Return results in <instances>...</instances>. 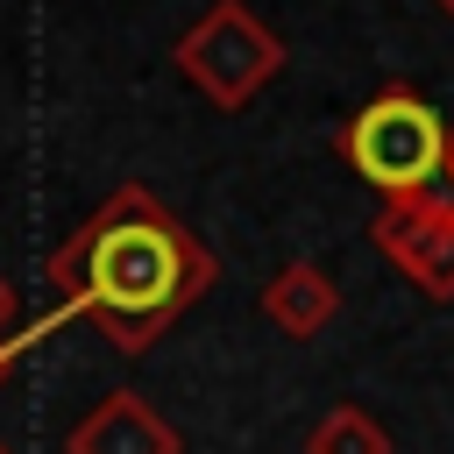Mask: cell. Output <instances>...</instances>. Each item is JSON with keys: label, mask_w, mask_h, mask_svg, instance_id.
Instances as JSON below:
<instances>
[{"label": "cell", "mask_w": 454, "mask_h": 454, "mask_svg": "<svg viewBox=\"0 0 454 454\" xmlns=\"http://www.w3.org/2000/svg\"><path fill=\"white\" fill-rule=\"evenodd\" d=\"M64 319H92L114 355H149L220 277L213 248L142 184H114L43 262Z\"/></svg>", "instance_id": "cell-1"}, {"label": "cell", "mask_w": 454, "mask_h": 454, "mask_svg": "<svg viewBox=\"0 0 454 454\" xmlns=\"http://www.w3.org/2000/svg\"><path fill=\"white\" fill-rule=\"evenodd\" d=\"M333 149H340V163H348L362 184H376L383 199H404V192H433V177H440L447 156H454V135H447L440 106H433L426 92L383 85L376 99H362V106L340 121Z\"/></svg>", "instance_id": "cell-2"}, {"label": "cell", "mask_w": 454, "mask_h": 454, "mask_svg": "<svg viewBox=\"0 0 454 454\" xmlns=\"http://www.w3.org/2000/svg\"><path fill=\"white\" fill-rule=\"evenodd\" d=\"M170 64H177V78H184L199 99H213L220 114H241V106L291 64V50H284V35H277L248 0H206L199 21L170 43Z\"/></svg>", "instance_id": "cell-3"}, {"label": "cell", "mask_w": 454, "mask_h": 454, "mask_svg": "<svg viewBox=\"0 0 454 454\" xmlns=\"http://www.w3.org/2000/svg\"><path fill=\"white\" fill-rule=\"evenodd\" d=\"M369 248L433 305H454V192H404L383 199L369 220Z\"/></svg>", "instance_id": "cell-4"}, {"label": "cell", "mask_w": 454, "mask_h": 454, "mask_svg": "<svg viewBox=\"0 0 454 454\" xmlns=\"http://www.w3.org/2000/svg\"><path fill=\"white\" fill-rule=\"evenodd\" d=\"M64 454H184V433L142 397V390H106L71 433Z\"/></svg>", "instance_id": "cell-5"}, {"label": "cell", "mask_w": 454, "mask_h": 454, "mask_svg": "<svg viewBox=\"0 0 454 454\" xmlns=\"http://www.w3.org/2000/svg\"><path fill=\"white\" fill-rule=\"evenodd\" d=\"M262 319L284 333V340H319L326 326H333V312H340V284L326 277V262H312V255H291L270 284H262Z\"/></svg>", "instance_id": "cell-6"}, {"label": "cell", "mask_w": 454, "mask_h": 454, "mask_svg": "<svg viewBox=\"0 0 454 454\" xmlns=\"http://www.w3.org/2000/svg\"><path fill=\"white\" fill-rule=\"evenodd\" d=\"M305 454H390V433L376 426L369 404H333V411L312 419Z\"/></svg>", "instance_id": "cell-7"}, {"label": "cell", "mask_w": 454, "mask_h": 454, "mask_svg": "<svg viewBox=\"0 0 454 454\" xmlns=\"http://www.w3.org/2000/svg\"><path fill=\"white\" fill-rule=\"evenodd\" d=\"M57 319H64V312H50L43 326H21L14 340H0V390H7V376H14V362H21V355H28V348H35V340H43V333H50Z\"/></svg>", "instance_id": "cell-8"}, {"label": "cell", "mask_w": 454, "mask_h": 454, "mask_svg": "<svg viewBox=\"0 0 454 454\" xmlns=\"http://www.w3.org/2000/svg\"><path fill=\"white\" fill-rule=\"evenodd\" d=\"M21 333V298H14V284L0 277V340H14Z\"/></svg>", "instance_id": "cell-9"}, {"label": "cell", "mask_w": 454, "mask_h": 454, "mask_svg": "<svg viewBox=\"0 0 454 454\" xmlns=\"http://www.w3.org/2000/svg\"><path fill=\"white\" fill-rule=\"evenodd\" d=\"M433 7H440V14H447V21H454V0H433Z\"/></svg>", "instance_id": "cell-10"}, {"label": "cell", "mask_w": 454, "mask_h": 454, "mask_svg": "<svg viewBox=\"0 0 454 454\" xmlns=\"http://www.w3.org/2000/svg\"><path fill=\"white\" fill-rule=\"evenodd\" d=\"M0 454H14V447H7V440H0Z\"/></svg>", "instance_id": "cell-11"}, {"label": "cell", "mask_w": 454, "mask_h": 454, "mask_svg": "<svg viewBox=\"0 0 454 454\" xmlns=\"http://www.w3.org/2000/svg\"><path fill=\"white\" fill-rule=\"evenodd\" d=\"M447 177H454V156H447Z\"/></svg>", "instance_id": "cell-12"}]
</instances>
